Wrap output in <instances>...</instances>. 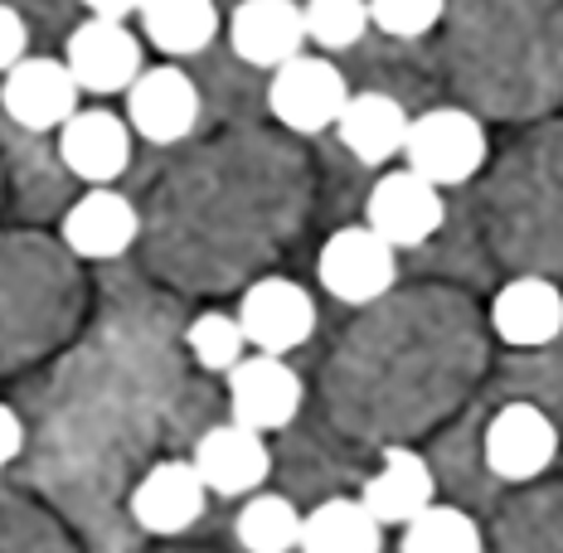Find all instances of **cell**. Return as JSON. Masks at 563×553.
I'll list each match as a JSON object with an SVG mask.
<instances>
[{"mask_svg": "<svg viewBox=\"0 0 563 553\" xmlns=\"http://www.w3.org/2000/svg\"><path fill=\"white\" fill-rule=\"evenodd\" d=\"M379 311L360 321L325 369L331 428L355 446L413 442L472 394L486 345L472 306H432L428 297L374 301Z\"/></svg>", "mask_w": 563, "mask_h": 553, "instance_id": "cell-1", "label": "cell"}, {"mask_svg": "<svg viewBox=\"0 0 563 553\" xmlns=\"http://www.w3.org/2000/svg\"><path fill=\"white\" fill-rule=\"evenodd\" d=\"M408 170H418L422 180H432L438 190H456V185L476 180V170L486 166L490 141L476 112L466 108H428L408 122L404 151Z\"/></svg>", "mask_w": 563, "mask_h": 553, "instance_id": "cell-2", "label": "cell"}, {"mask_svg": "<svg viewBox=\"0 0 563 553\" xmlns=\"http://www.w3.org/2000/svg\"><path fill=\"white\" fill-rule=\"evenodd\" d=\"M481 462L500 486H530L559 466V432L530 398L506 394L481 418Z\"/></svg>", "mask_w": 563, "mask_h": 553, "instance_id": "cell-3", "label": "cell"}, {"mask_svg": "<svg viewBox=\"0 0 563 553\" xmlns=\"http://www.w3.org/2000/svg\"><path fill=\"white\" fill-rule=\"evenodd\" d=\"M316 277L345 306H374L379 297H389L398 281V248L384 243L369 223H345L331 239L321 243L316 257Z\"/></svg>", "mask_w": 563, "mask_h": 553, "instance_id": "cell-4", "label": "cell"}, {"mask_svg": "<svg viewBox=\"0 0 563 553\" xmlns=\"http://www.w3.org/2000/svg\"><path fill=\"white\" fill-rule=\"evenodd\" d=\"M345 98H350L345 74H340L331 58L307 54V49L297 58H287V64H277L273 78H267V108H273L277 122L297 136L331 132L340 108H345Z\"/></svg>", "mask_w": 563, "mask_h": 553, "instance_id": "cell-5", "label": "cell"}, {"mask_svg": "<svg viewBox=\"0 0 563 553\" xmlns=\"http://www.w3.org/2000/svg\"><path fill=\"white\" fill-rule=\"evenodd\" d=\"M365 223L384 243H394L398 253L422 248L448 223V199H442V190L432 180H422L418 170H408V166L384 170L365 199Z\"/></svg>", "mask_w": 563, "mask_h": 553, "instance_id": "cell-6", "label": "cell"}, {"mask_svg": "<svg viewBox=\"0 0 563 553\" xmlns=\"http://www.w3.org/2000/svg\"><path fill=\"white\" fill-rule=\"evenodd\" d=\"M307 384L287 364V355H243L229 369V413L257 432H287L301 418Z\"/></svg>", "mask_w": 563, "mask_h": 553, "instance_id": "cell-7", "label": "cell"}, {"mask_svg": "<svg viewBox=\"0 0 563 553\" xmlns=\"http://www.w3.org/2000/svg\"><path fill=\"white\" fill-rule=\"evenodd\" d=\"M239 325L249 350L263 355H291L316 335V301L301 281L291 277H263L243 291Z\"/></svg>", "mask_w": 563, "mask_h": 553, "instance_id": "cell-8", "label": "cell"}, {"mask_svg": "<svg viewBox=\"0 0 563 553\" xmlns=\"http://www.w3.org/2000/svg\"><path fill=\"white\" fill-rule=\"evenodd\" d=\"M190 462L199 471V480L209 486V496H253L277 466L267 432L249 428V422H233V418L199 432Z\"/></svg>", "mask_w": 563, "mask_h": 553, "instance_id": "cell-9", "label": "cell"}, {"mask_svg": "<svg viewBox=\"0 0 563 553\" xmlns=\"http://www.w3.org/2000/svg\"><path fill=\"white\" fill-rule=\"evenodd\" d=\"M209 486L199 480L190 456H170L156 462L126 496V515L141 534H185L190 524L205 520Z\"/></svg>", "mask_w": 563, "mask_h": 553, "instance_id": "cell-10", "label": "cell"}, {"mask_svg": "<svg viewBox=\"0 0 563 553\" xmlns=\"http://www.w3.org/2000/svg\"><path fill=\"white\" fill-rule=\"evenodd\" d=\"M199 122V88L185 68L161 64L141 68L126 88V126L146 136L151 146H175L195 132Z\"/></svg>", "mask_w": 563, "mask_h": 553, "instance_id": "cell-11", "label": "cell"}, {"mask_svg": "<svg viewBox=\"0 0 563 553\" xmlns=\"http://www.w3.org/2000/svg\"><path fill=\"white\" fill-rule=\"evenodd\" d=\"M64 64L74 74V84L84 92H98V98L126 92L132 78L146 68L141 64V40L126 30V20H102V15L84 20V25L68 34Z\"/></svg>", "mask_w": 563, "mask_h": 553, "instance_id": "cell-12", "label": "cell"}, {"mask_svg": "<svg viewBox=\"0 0 563 553\" xmlns=\"http://www.w3.org/2000/svg\"><path fill=\"white\" fill-rule=\"evenodd\" d=\"M78 88L64 58H20L15 68H5L0 84V108L15 126L25 132H58L68 117L78 112Z\"/></svg>", "mask_w": 563, "mask_h": 553, "instance_id": "cell-13", "label": "cell"}, {"mask_svg": "<svg viewBox=\"0 0 563 553\" xmlns=\"http://www.w3.org/2000/svg\"><path fill=\"white\" fill-rule=\"evenodd\" d=\"M58 161L68 175L88 185H112L132 166V126L126 117H112L108 108H78L58 126Z\"/></svg>", "mask_w": 563, "mask_h": 553, "instance_id": "cell-14", "label": "cell"}, {"mask_svg": "<svg viewBox=\"0 0 563 553\" xmlns=\"http://www.w3.org/2000/svg\"><path fill=\"white\" fill-rule=\"evenodd\" d=\"M432 500H438V476H432L428 456L413 452L408 442L379 446V466L365 471V480H360V505H365L374 520L384 529L408 524Z\"/></svg>", "mask_w": 563, "mask_h": 553, "instance_id": "cell-15", "label": "cell"}, {"mask_svg": "<svg viewBox=\"0 0 563 553\" xmlns=\"http://www.w3.org/2000/svg\"><path fill=\"white\" fill-rule=\"evenodd\" d=\"M490 331L510 350H539L563 335V291L539 273H520L490 301Z\"/></svg>", "mask_w": 563, "mask_h": 553, "instance_id": "cell-16", "label": "cell"}, {"mask_svg": "<svg viewBox=\"0 0 563 553\" xmlns=\"http://www.w3.org/2000/svg\"><path fill=\"white\" fill-rule=\"evenodd\" d=\"M481 418L486 413H472L456 428L438 432V442L428 452V466L438 476V496L448 490L452 505H462V510H486V505L496 510L500 496H506V486L481 462Z\"/></svg>", "mask_w": 563, "mask_h": 553, "instance_id": "cell-17", "label": "cell"}, {"mask_svg": "<svg viewBox=\"0 0 563 553\" xmlns=\"http://www.w3.org/2000/svg\"><path fill=\"white\" fill-rule=\"evenodd\" d=\"M229 44L243 64L277 68L307 49V20L297 0H239L229 15Z\"/></svg>", "mask_w": 563, "mask_h": 553, "instance_id": "cell-18", "label": "cell"}, {"mask_svg": "<svg viewBox=\"0 0 563 553\" xmlns=\"http://www.w3.org/2000/svg\"><path fill=\"white\" fill-rule=\"evenodd\" d=\"M408 122H413V112H408L394 92L365 88V92H350L345 98V108L335 117V136L360 166L379 170L404 151Z\"/></svg>", "mask_w": 563, "mask_h": 553, "instance_id": "cell-19", "label": "cell"}, {"mask_svg": "<svg viewBox=\"0 0 563 553\" xmlns=\"http://www.w3.org/2000/svg\"><path fill=\"white\" fill-rule=\"evenodd\" d=\"M486 553H563V480L534 486L496 505Z\"/></svg>", "mask_w": 563, "mask_h": 553, "instance_id": "cell-20", "label": "cell"}, {"mask_svg": "<svg viewBox=\"0 0 563 553\" xmlns=\"http://www.w3.org/2000/svg\"><path fill=\"white\" fill-rule=\"evenodd\" d=\"M141 214L126 195H117L112 185H92L64 214V243L88 263H112L136 243Z\"/></svg>", "mask_w": 563, "mask_h": 553, "instance_id": "cell-21", "label": "cell"}, {"mask_svg": "<svg viewBox=\"0 0 563 553\" xmlns=\"http://www.w3.org/2000/svg\"><path fill=\"white\" fill-rule=\"evenodd\" d=\"M301 553H384V524L360 505V496H321L301 515Z\"/></svg>", "mask_w": 563, "mask_h": 553, "instance_id": "cell-22", "label": "cell"}, {"mask_svg": "<svg viewBox=\"0 0 563 553\" xmlns=\"http://www.w3.org/2000/svg\"><path fill=\"white\" fill-rule=\"evenodd\" d=\"M141 34L170 58L205 54L219 40L214 0H141Z\"/></svg>", "mask_w": 563, "mask_h": 553, "instance_id": "cell-23", "label": "cell"}, {"mask_svg": "<svg viewBox=\"0 0 563 553\" xmlns=\"http://www.w3.org/2000/svg\"><path fill=\"white\" fill-rule=\"evenodd\" d=\"M500 394L530 398V403L554 422L559 432V462H563V340L554 345L525 350V360L506 364V379H500Z\"/></svg>", "mask_w": 563, "mask_h": 553, "instance_id": "cell-24", "label": "cell"}, {"mask_svg": "<svg viewBox=\"0 0 563 553\" xmlns=\"http://www.w3.org/2000/svg\"><path fill=\"white\" fill-rule=\"evenodd\" d=\"M398 553H486V529L462 505L432 500L404 524Z\"/></svg>", "mask_w": 563, "mask_h": 553, "instance_id": "cell-25", "label": "cell"}, {"mask_svg": "<svg viewBox=\"0 0 563 553\" xmlns=\"http://www.w3.org/2000/svg\"><path fill=\"white\" fill-rule=\"evenodd\" d=\"M243 553H291L301 539V510L291 496H253L233 520Z\"/></svg>", "mask_w": 563, "mask_h": 553, "instance_id": "cell-26", "label": "cell"}, {"mask_svg": "<svg viewBox=\"0 0 563 553\" xmlns=\"http://www.w3.org/2000/svg\"><path fill=\"white\" fill-rule=\"evenodd\" d=\"M185 350L195 355L199 369L229 374L233 364L249 355V340H243L239 316H229V311H205V316H195V321L185 325Z\"/></svg>", "mask_w": 563, "mask_h": 553, "instance_id": "cell-27", "label": "cell"}, {"mask_svg": "<svg viewBox=\"0 0 563 553\" xmlns=\"http://www.w3.org/2000/svg\"><path fill=\"white\" fill-rule=\"evenodd\" d=\"M301 20H307V40L321 44L325 54L355 49V44L369 34L365 0H307V5H301Z\"/></svg>", "mask_w": 563, "mask_h": 553, "instance_id": "cell-28", "label": "cell"}, {"mask_svg": "<svg viewBox=\"0 0 563 553\" xmlns=\"http://www.w3.org/2000/svg\"><path fill=\"white\" fill-rule=\"evenodd\" d=\"M365 5H369V30L389 34V40H422L448 15V0H365Z\"/></svg>", "mask_w": 563, "mask_h": 553, "instance_id": "cell-29", "label": "cell"}, {"mask_svg": "<svg viewBox=\"0 0 563 553\" xmlns=\"http://www.w3.org/2000/svg\"><path fill=\"white\" fill-rule=\"evenodd\" d=\"M25 44H30V30H25V15L10 5H0V74L15 68L25 58Z\"/></svg>", "mask_w": 563, "mask_h": 553, "instance_id": "cell-30", "label": "cell"}, {"mask_svg": "<svg viewBox=\"0 0 563 553\" xmlns=\"http://www.w3.org/2000/svg\"><path fill=\"white\" fill-rule=\"evenodd\" d=\"M20 446H25V422L15 418V408L0 403V466H10L20 456Z\"/></svg>", "mask_w": 563, "mask_h": 553, "instance_id": "cell-31", "label": "cell"}, {"mask_svg": "<svg viewBox=\"0 0 563 553\" xmlns=\"http://www.w3.org/2000/svg\"><path fill=\"white\" fill-rule=\"evenodd\" d=\"M84 5L92 10V15H102V20H126V15H136L141 10V0H84Z\"/></svg>", "mask_w": 563, "mask_h": 553, "instance_id": "cell-32", "label": "cell"}]
</instances>
